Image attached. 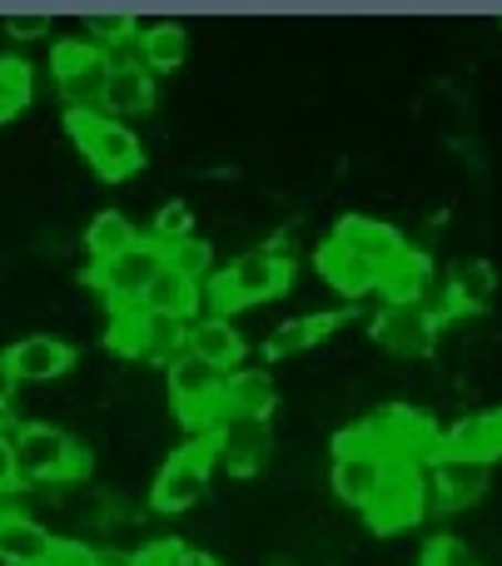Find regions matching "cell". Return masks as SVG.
<instances>
[{
    "mask_svg": "<svg viewBox=\"0 0 502 566\" xmlns=\"http://www.w3.org/2000/svg\"><path fill=\"white\" fill-rule=\"evenodd\" d=\"M165 264H175L179 274H189V279L199 283V279L209 274V244H205V239H195V234L179 239L175 249H165Z\"/></svg>",
    "mask_w": 502,
    "mask_h": 566,
    "instance_id": "cell-31",
    "label": "cell"
},
{
    "mask_svg": "<svg viewBox=\"0 0 502 566\" xmlns=\"http://www.w3.org/2000/svg\"><path fill=\"white\" fill-rule=\"evenodd\" d=\"M189 224H195V214H189V205H179V199H175V205H165V209H159V219H155V234H149V244H159V249H175L179 239H189V234H195V229H189Z\"/></svg>",
    "mask_w": 502,
    "mask_h": 566,
    "instance_id": "cell-29",
    "label": "cell"
},
{
    "mask_svg": "<svg viewBox=\"0 0 502 566\" xmlns=\"http://www.w3.org/2000/svg\"><path fill=\"white\" fill-rule=\"evenodd\" d=\"M155 105V75L145 65H115L109 60V85H105V115L125 119V115H145Z\"/></svg>",
    "mask_w": 502,
    "mask_h": 566,
    "instance_id": "cell-21",
    "label": "cell"
},
{
    "mask_svg": "<svg viewBox=\"0 0 502 566\" xmlns=\"http://www.w3.org/2000/svg\"><path fill=\"white\" fill-rule=\"evenodd\" d=\"M165 378H169V402H175L185 428H219V418H224V412H219L224 373H219L215 363L195 358V353H179Z\"/></svg>",
    "mask_w": 502,
    "mask_h": 566,
    "instance_id": "cell-6",
    "label": "cell"
},
{
    "mask_svg": "<svg viewBox=\"0 0 502 566\" xmlns=\"http://www.w3.org/2000/svg\"><path fill=\"white\" fill-rule=\"evenodd\" d=\"M289 283H294L289 254H279V249H249V254H239L224 274L209 283V298H215L219 318H224L234 308H254V303L279 298Z\"/></svg>",
    "mask_w": 502,
    "mask_h": 566,
    "instance_id": "cell-1",
    "label": "cell"
},
{
    "mask_svg": "<svg viewBox=\"0 0 502 566\" xmlns=\"http://www.w3.org/2000/svg\"><path fill=\"white\" fill-rule=\"evenodd\" d=\"M428 283H433V264H428L418 249H404L394 264L378 269V293L388 303H423Z\"/></svg>",
    "mask_w": 502,
    "mask_h": 566,
    "instance_id": "cell-23",
    "label": "cell"
},
{
    "mask_svg": "<svg viewBox=\"0 0 502 566\" xmlns=\"http://www.w3.org/2000/svg\"><path fill=\"white\" fill-rule=\"evenodd\" d=\"M185 55H189V35H185V25H149L145 35H139V65L149 70V75H169V70H179L185 65Z\"/></svg>",
    "mask_w": 502,
    "mask_h": 566,
    "instance_id": "cell-25",
    "label": "cell"
},
{
    "mask_svg": "<svg viewBox=\"0 0 502 566\" xmlns=\"http://www.w3.org/2000/svg\"><path fill=\"white\" fill-rule=\"evenodd\" d=\"M139 308H145V313H165V318L189 323V318H195V308H199V283L189 279V274H179L175 264H165V269L155 274V283L145 289Z\"/></svg>",
    "mask_w": 502,
    "mask_h": 566,
    "instance_id": "cell-22",
    "label": "cell"
},
{
    "mask_svg": "<svg viewBox=\"0 0 502 566\" xmlns=\"http://www.w3.org/2000/svg\"><path fill=\"white\" fill-rule=\"evenodd\" d=\"M374 343L398 358H423L438 343V318L423 303H384V313L374 318Z\"/></svg>",
    "mask_w": 502,
    "mask_h": 566,
    "instance_id": "cell-11",
    "label": "cell"
},
{
    "mask_svg": "<svg viewBox=\"0 0 502 566\" xmlns=\"http://www.w3.org/2000/svg\"><path fill=\"white\" fill-rule=\"evenodd\" d=\"M318 274H324L328 283H334L344 298H364V293H374L378 289V269L368 264V259H358L354 249H344V244H318Z\"/></svg>",
    "mask_w": 502,
    "mask_h": 566,
    "instance_id": "cell-19",
    "label": "cell"
},
{
    "mask_svg": "<svg viewBox=\"0 0 502 566\" xmlns=\"http://www.w3.org/2000/svg\"><path fill=\"white\" fill-rule=\"evenodd\" d=\"M209 468H215V442L199 438L179 448L175 458L159 468L155 482V512H189L209 492Z\"/></svg>",
    "mask_w": 502,
    "mask_h": 566,
    "instance_id": "cell-8",
    "label": "cell"
},
{
    "mask_svg": "<svg viewBox=\"0 0 502 566\" xmlns=\"http://www.w3.org/2000/svg\"><path fill=\"white\" fill-rule=\"evenodd\" d=\"M443 458H463V462H498L502 458V408L473 412V418H458L453 428L438 438Z\"/></svg>",
    "mask_w": 502,
    "mask_h": 566,
    "instance_id": "cell-15",
    "label": "cell"
},
{
    "mask_svg": "<svg viewBox=\"0 0 502 566\" xmlns=\"http://www.w3.org/2000/svg\"><path fill=\"white\" fill-rule=\"evenodd\" d=\"M185 353H195V358L215 363L219 373H229L239 358H244V338H239V328L229 318H199L189 323V338H185Z\"/></svg>",
    "mask_w": 502,
    "mask_h": 566,
    "instance_id": "cell-20",
    "label": "cell"
},
{
    "mask_svg": "<svg viewBox=\"0 0 502 566\" xmlns=\"http://www.w3.org/2000/svg\"><path fill=\"white\" fill-rule=\"evenodd\" d=\"M30 95H35V70H30L20 55H6L0 60V125L15 119L20 109L30 105Z\"/></svg>",
    "mask_w": 502,
    "mask_h": 566,
    "instance_id": "cell-28",
    "label": "cell"
},
{
    "mask_svg": "<svg viewBox=\"0 0 502 566\" xmlns=\"http://www.w3.org/2000/svg\"><path fill=\"white\" fill-rule=\"evenodd\" d=\"M135 566H219V562L205 557V552H195V547H179V542H159V547L139 552Z\"/></svg>",
    "mask_w": 502,
    "mask_h": 566,
    "instance_id": "cell-30",
    "label": "cell"
},
{
    "mask_svg": "<svg viewBox=\"0 0 502 566\" xmlns=\"http://www.w3.org/2000/svg\"><path fill=\"white\" fill-rule=\"evenodd\" d=\"M209 442H215V462H224L234 478H254L269 462V448H274L269 422H259V418H219Z\"/></svg>",
    "mask_w": 502,
    "mask_h": 566,
    "instance_id": "cell-12",
    "label": "cell"
},
{
    "mask_svg": "<svg viewBox=\"0 0 502 566\" xmlns=\"http://www.w3.org/2000/svg\"><path fill=\"white\" fill-rule=\"evenodd\" d=\"M45 566H50V562H45Z\"/></svg>",
    "mask_w": 502,
    "mask_h": 566,
    "instance_id": "cell-37",
    "label": "cell"
},
{
    "mask_svg": "<svg viewBox=\"0 0 502 566\" xmlns=\"http://www.w3.org/2000/svg\"><path fill=\"white\" fill-rule=\"evenodd\" d=\"M50 75L70 109L80 115H105V85H109V50L95 40H60L50 50Z\"/></svg>",
    "mask_w": 502,
    "mask_h": 566,
    "instance_id": "cell-2",
    "label": "cell"
},
{
    "mask_svg": "<svg viewBox=\"0 0 502 566\" xmlns=\"http://www.w3.org/2000/svg\"><path fill=\"white\" fill-rule=\"evenodd\" d=\"M274 402H279V388H274V378H269L264 368L224 373V398H219V412H224V418H259V422H269Z\"/></svg>",
    "mask_w": 502,
    "mask_h": 566,
    "instance_id": "cell-17",
    "label": "cell"
},
{
    "mask_svg": "<svg viewBox=\"0 0 502 566\" xmlns=\"http://www.w3.org/2000/svg\"><path fill=\"white\" fill-rule=\"evenodd\" d=\"M493 289H498L493 264H483V259H463V264H453V274H448V313L488 308Z\"/></svg>",
    "mask_w": 502,
    "mask_h": 566,
    "instance_id": "cell-24",
    "label": "cell"
},
{
    "mask_svg": "<svg viewBox=\"0 0 502 566\" xmlns=\"http://www.w3.org/2000/svg\"><path fill=\"white\" fill-rule=\"evenodd\" d=\"M20 482V468H15V442L0 432V492H10Z\"/></svg>",
    "mask_w": 502,
    "mask_h": 566,
    "instance_id": "cell-34",
    "label": "cell"
},
{
    "mask_svg": "<svg viewBox=\"0 0 502 566\" xmlns=\"http://www.w3.org/2000/svg\"><path fill=\"white\" fill-rule=\"evenodd\" d=\"M0 512H6V507H0Z\"/></svg>",
    "mask_w": 502,
    "mask_h": 566,
    "instance_id": "cell-36",
    "label": "cell"
},
{
    "mask_svg": "<svg viewBox=\"0 0 502 566\" xmlns=\"http://www.w3.org/2000/svg\"><path fill=\"white\" fill-rule=\"evenodd\" d=\"M165 269V249L149 244V239H139L135 249H125L119 259H109V264H95V283L100 293L109 298V308H135L139 298H145V289L155 283V274Z\"/></svg>",
    "mask_w": 502,
    "mask_h": 566,
    "instance_id": "cell-9",
    "label": "cell"
},
{
    "mask_svg": "<svg viewBox=\"0 0 502 566\" xmlns=\"http://www.w3.org/2000/svg\"><path fill=\"white\" fill-rule=\"evenodd\" d=\"M334 328H338V313H308V318L279 323L264 348H269V358H289V353H304V348H314V343H324Z\"/></svg>",
    "mask_w": 502,
    "mask_h": 566,
    "instance_id": "cell-27",
    "label": "cell"
},
{
    "mask_svg": "<svg viewBox=\"0 0 502 566\" xmlns=\"http://www.w3.org/2000/svg\"><path fill=\"white\" fill-rule=\"evenodd\" d=\"M388 468H394V462L384 458V448H378V438H374L368 422L344 428L334 438V497L348 502V507L364 512L368 502H374V492L384 488Z\"/></svg>",
    "mask_w": 502,
    "mask_h": 566,
    "instance_id": "cell-3",
    "label": "cell"
},
{
    "mask_svg": "<svg viewBox=\"0 0 502 566\" xmlns=\"http://www.w3.org/2000/svg\"><path fill=\"white\" fill-rule=\"evenodd\" d=\"M65 125L70 135H75L80 155L90 159V169H95L100 179H109V185H119V179L139 175V165H145V149H139V139L129 135L119 119L109 115H80V109H65Z\"/></svg>",
    "mask_w": 502,
    "mask_h": 566,
    "instance_id": "cell-4",
    "label": "cell"
},
{
    "mask_svg": "<svg viewBox=\"0 0 502 566\" xmlns=\"http://www.w3.org/2000/svg\"><path fill=\"white\" fill-rule=\"evenodd\" d=\"M55 537L25 512H0V562L6 566H45Z\"/></svg>",
    "mask_w": 502,
    "mask_h": 566,
    "instance_id": "cell-18",
    "label": "cell"
},
{
    "mask_svg": "<svg viewBox=\"0 0 502 566\" xmlns=\"http://www.w3.org/2000/svg\"><path fill=\"white\" fill-rule=\"evenodd\" d=\"M10 35H20V40L45 35V20H40V15H20V20H10Z\"/></svg>",
    "mask_w": 502,
    "mask_h": 566,
    "instance_id": "cell-35",
    "label": "cell"
},
{
    "mask_svg": "<svg viewBox=\"0 0 502 566\" xmlns=\"http://www.w3.org/2000/svg\"><path fill=\"white\" fill-rule=\"evenodd\" d=\"M368 527L378 537H398V532H414L418 522L428 517V488H423V472L418 468H388L384 488L374 492V502L364 507Z\"/></svg>",
    "mask_w": 502,
    "mask_h": 566,
    "instance_id": "cell-7",
    "label": "cell"
},
{
    "mask_svg": "<svg viewBox=\"0 0 502 566\" xmlns=\"http://www.w3.org/2000/svg\"><path fill=\"white\" fill-rule=\"evenodd\" d=\"M368 428H374L384 458L398 468H418V462L438 458V428L414 408H384L378 418H368Z\"/></svg>",
    "mask_w": 502,
    "mask_h": 566,
    "instance_id": "cell-10",
    "label": "cell"
},
{
    "mask_svg": "<svg viewBox=\"0 0 502 566\" xmlns=\"http://www.w3.org/2000/svg\"><path fill=\"white\" fill-rule=\"evenodd\" d=\"M423 488H428V507L433 512H463L483 497L488 468L483 462H463V458H443V452H438V458L428 462Z\"/></svg>",
    "mask_w": 502,
    "mask_h": 566,
    "instance_id": "cell-13",
    "label": "cell"
},
{
    "mask_svg": "<svg viewBox=\"0 0 502 566\" xmlns=\"http://www.w3.org/2000/svg\"><path fill=\"white\" fill-rule=\"evenodd\" d=\"M334 244H344V249H354L358 259H368L374 269H384V264H394L398 254H404V234H398L394 224H384V219H368V214H344L334 224Z\"/></svg>",
    "mask_w": 502,
    "mask_h": 566,
    "instance_id": "cell-16",
    "label": "cell"
},
{
    "mask_svg": "<svg viewBox=\"0 0 502 566\" xmlns=\"http://www.w3.org/2000/svg\"><path fill=\"white\" fill-rule=\"evenodd\" d=\"M135 244H139V234H135V224H129L119 209L95 214V219H90V229H85V249H90V259H95V264H109V259H119L125 249H135Z\"/></svg>",
    "mask_w": 502,
    "mask_h": 566,
    "instance_id": "cell-26",
    "label": "cell"
},
{
    "mask_svg": "<svg viewBox=\"0 0 502 566\" xmlns=\"http://www.w3.org/2000/svg\"><path fill=\"white\" fill-rule=\"evenodd\" d=\"M70 363H75L70 343L35 333V338L10 343V353L0 358V368H6L10 382H55V378H65L70 373Z\"/></svg>",
    "mask_w": 502,
    "mask_h": 566,
    "instance_id": "cell-14",
    "label": "cell"
},
{
    "mask_svg": "<svg viewBox=\"0 0 502 566\" xmlns=\"http://www.w3.org/2000/svg\"><path fill=\"white\" fill-rule=\"evenodd\" d=\"M418 566H483V562H478L473 552H468V542H458V537H428Z\"/></svg>",
    "mask_w": 502,
    "mask_h": 566,
    "instance_id": "cell-32",
    "label": "cell"
},
{
    "mask_svg": "<svg viewBox=\"0 0 502 566\" xmlns=\"http://www.w3.org/2000/svg\"><path fill=\"white\" fill-rule=\"evenodd\" d=\"M10 442H15L20 482H70V478H85V452H80L60 428H50V422H25V428H20Z\"/></svg>",
    "mask_w": 502,
    "mask_h": 566,
    "instance_id": "cell-5",
    "label": "cell"
},
{
    "mask_svg": "<svg viewBox=\"0 0 502 566\" xmlns=\"http://www.w3.org/2000/svg\"><path fill=\"white\" fill-rule=\"evenodd\" d=\"M129 35H135V20L129 15H100L95 20V45L100 40H129Z\"/></svg>",
    "mask_w": 502,
    "mask_h": 566,
    "instance_id": "cell-33",
    "label": "cell"
}]
</instances>
